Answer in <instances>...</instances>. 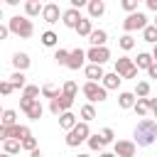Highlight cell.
<instances>
[{
    "label": "cell",
    "instance_id": "obj_50",
    "mask_svg": "<svg viewBox=\"0 0 157 157\" xmlns=\"http://www.w3.org/2000/svg\"><path fill=\"white\" fill-rule=\"evenodd\" d=\"M98 157H115V155H113V152H101Z\"/></svg>",
    "mask_w": 157,
    "mask_h": 157
},
{
    "label": "cell",
    "instance_id": "obj_16",
    "mask_svg": "<svg viewBox=\"0 0 157 157\" xmlns=\"http://www.w3.org/2000/svg\"><path fill=\"white\" fill-rule=\"evenodd\" d=\"M105 76V71H103V66H98V64H88L86 66V78L88 81H93V83H98L101 78Z\"/></svg>",
    "mask_w": 157,
    "mask_h": 157
},
{
    "label": "cell",
    "instance_id": "obj_5",
    "mask_svg": "<svg viewBox=\"0 0 157 157\" xmlns=\"http://www.w3.org/2000/svg\"><path fill=\"white\" fill-rule=\"evenodd\" d=\"M147 27V15L145 12H132V15H128L125 20H123V29H125V34H130V32H135V29H145Z\"/></svg>",
    "mask_w": 157,
    "mask_h": 157
},
{
    "label": "cell",
    "instance_id": "obj_13",
    "mask_svg": "<svg viewBox=\"0 0 157 157\" xmlns=\"http://www.w3.org/2000/svg\"><path fill=\"white\" fill-rule=\"evenodd\" d=\"M25 137H32V132H29V128L27 125H12V128H7V140H17V142H22Z\"/></svg>",
    "mask_w": 157,
    "mask_h": 157
},
{
    "label": "cell",
    "instance_id": "obj_54",
    "mask_svg": "<svg viewBox=\"0 0 157 157\" xmlns=\"http://www.w3.org/2000/svg\"><path fill=\"white\" fill-rule=\"evenodd\" d=\"M155 118H157V110H155ZM155 123H157V120H155Z\"/></svg>",
    "mask_w": 157,
    "mask_h": 157
},
{
    "label": "cell",
    "instance_id": "obj_37",
    "mask_svg": "<svg viewBox=\"0 0 157 157\" xmlns=\"http://www.w3.org/2000/svg\"><path fill=\"white\" fill-rule=\"evenodd\" d=\"M86 142H88V147H91V150H96V152H98V150H103V140H101V135H98V132H96V135L91 132Z\"/></svg>",
    "mask_w": 157,
    "mask_h": 157
},
{
    "label": "cell",
    "instance_id": "obj_6",
    "mask_svg": "<svg viewBox=\"0 0 157 157\" xmlns=\"http://www.w3.org/2000/svg\"><path fill=\"white\" fill-rule=\"evenodd\" d=\"M115 74H118L120 78H137V69H135V64H132L130 56L115 59Z\"/></svg>",
    "mask_w": 157,
    "mask_h": 157
},
{
    "label": "cell",
    "instance_id": "obj_20",
    "mask_svg": "<svg viewBox=\"0 0 157 157\" xmlns=\"http://www.w3.org/2000/svg\"><path fill=\"white\" fill-rule=\"evenodd\" d=\"M76 123H78V120H76V115H74L71 110H66V113H61V115H59V128H61V130H66V132H69Z\"/></svg>",
    "mask_w": 157,
    "mask_h": 157
},
{
    "label": "cell",
    "instance_id": "obj_18",
    "mask_svg": "<svg viewBox=\"0 0 157 157\" xmlns=\"http://www.w3.org/2000/svg\"><path fill=\"white\" fill-rule=\"evenodd\" d=\"M120 81H123V78L113 71V74H105V76L101 78V86H103L105 91H113V88H118V86H120Z\"/></svg>",
    "mask_w": 157,
    "mask_h": 157
},
{
    "label": "cell",
    "instance_id": "obj_45",
    "mask_svg": "<svg viewBox=\"0 0 157 157\" xmlns=\"http://www.w3.org/2000/svg\"><path fill=\"white\" fill-rule=\"evenodd\" d=\"M5 140H7V128L0 125V142H5Z\"/></svg>",
    "mask_w": 157,
    "mask_h": 157
},
{
    "label": "cell",
    "instance_id": "obj_53",
    "mask_svg": "<svg viewBox=\"0 0 157 157\" xmlns=\"http://www.w3.org/2000/svg\"><path fill=\"white\" fill-rule=\"evenodd\" d=\"M0 20H2V7H0Z\"/></svg>",
    "mask_w": 157,
    "mask_h": 157
},
{
    "label": "cell",
    "instance_id": "obj_1",
    "mask_svg": "<svg viewBox=\"0 0 157 157\" xmlns=\"http://www.w3.org/2000/svg\"><path fill=\"white\" fill-rule=\"evenodd\" d=\"M157 140V123L152 118H142L137 125H135V145L140 147H150L152 142Z\"/></svg>",
    "mask_w": 157,
    "mask_h": 157
},
{
    "label": "cell",
    "instance_id": "obj_14",
    "mask_svg": "<svg viewBox=\"0 0 157 157\" xmlns=\"http://www.w3.org/2000/svg\"><path fill=\"white\" fill-rule=\"evenodd\" d=\"M29 64H32V59H29V54H25V52H17L15 56H12V66H15V71H27L29 69Z\"/></svg>",
    "mask_w": 157,
    "mask_h": 157
},
{
    "label": "cell",
    "instance_id": "obj_35",
    "mask_svg": "<svg viewBox=\"0 0 157 157\" xmlns=\"http://www.w3.org/2000/svg\"><path fill=\"white\" fill-rule=\"evenodd\" d=\"M118 44H120V49H125V52H130V49L135 47V37H132V34H123V37L118 39Z\"/></svg>",
    "mask_w": 157,
    "mask_h": 157
},
{
    "label": "cell",
    "instance_id": "obj_7",
    "mask_svg": "<svg viewBox=\"0 0 157 157\" xmlns=\"http://www.w3.org/2000/svg\"><path fill=\"white\" fill-rule=\"evenodd\" d=\"M86 59H88L91 64L103 66V64L110 59V49H108V47H91V49L86 52Z\"/></svg>",
    "mask_w": 157,
    "mask_h": 157
},
{
    "label": "cell",
    "instance_id": "obj_40",
    "mask_svg": "<svg viewBox=\"0 0 157 157\" xmlns=\"http://www.w3.org/2000/svg\"><path fill=\"white\" fill-rule=\"evenodd\" d=\"M22 150H27V152H32V150H37V137H25L22 142Z\"/></svg>",
    "mask_w": 157,
    "mask_h": 157
},
{
    "label": "cell",
    "instance_id": "obj_28",
    "mask_svg": "<svg viewBox=\"0 0 157 157\" xmlns=\"http://www.w3.org/2000/svg\"><path fill=\"white\" fill-rule=\"evenodd\" d=\"M39 91H42V96H44V98H49V101H54V98H59V96H61V93H59V88H56V86H52V83H44Z\"/></svg>",
    "mask_w": 157,
    "mask_h": 157
},
{
    "label": "cell",
    "instance_id": "obj_33",
    "mask_svg": "<svg viewBox=\"0 0 157 157\" xmlns=\"http://www.w3.org/2000/svg\"><path fill=\"white\" fill-rule=\"evenodd\" d=\"M42 91H39V86H32V83H27L25 88H22V98H32V101H37V96H39Z\"/></svg>",
    "mask_w": 157,
    "mask_h": 157
},
{
    "label": "cell",
    "instance_id": "obj_2",
    "mask_svg": "<svg viewBox=\"0 0 157 157\" xmlns=\"http://www.w3.org/2000/svg\"><path fill=\"white\" fill-rule=\"evenodd\" d=\"M7 29H10V34H17V37H22V39H29V37L34 34V25H32V20H29V17H22V15L10 17Z\"/></svg>",
    "mask_w": 157,
    "mask_h": 157
},
{
    "label": "cell",
    "instance_id": "obj_3",
    "mask_svg": "<svg viewBox=\"0 0 157 157\" xmlns=\"http://www.w3.org/2000/svg\"><path fill=\"white\" fill-rule=\"evenodd\" d=\"M88 135H91V128H88V123H76L69 132H66V145L69 147H78L81 142H86L88 140Z\"/></svg>",
    "mask_w": 157,
    "mask_h": 157
},
{
    "label": "cell",
    "instance_id": "obj_17",
    "mask_svg": "<svg viewBox=\"0 0 157 157\" xmlns=\"http://www.w3.org/2000/svg\"><path fill=\"white\" fill-rule=\"evenodd\" d=\"M105 39H108V32H105V29H93V32L88 34L91 47H105Z\"/></svg>",
    "mask_w": 157,
    "mask_h": 157
},
{
    "label": "cell",
    "instance_id": "obj_15",
    "mask_svg": "<svg viewBox=\"0 0 157 157\" xmlns=\"http://www.w3.org/2000/svg\"><path fill=\"white\" fill-rule=\"evenodd\" d=\"M86 7H88V20L101 17V15L105 12V2H103V0H88V2H86Z\"/></svg>",
    "mask_w": 157,
    "mask_h": 157
},
{
    "label": "cell",
    "instance_id": "obj_10",
    "mask_svg": "<svg viewBox=\"0 0 157 157\" xmlns=\"http://www.w3.org/2000/svg\"><path fill=\"white\" fill-rule=\"evenodd\" d=\"M59 17H61V10H59L56 2H47V5L42 7V20H44V22L54 25V22H59Z\"/></svg>",
    "mask_w": 157,
    "mask_h": 157
},
{
    "label": "cell",
    "instance_id": "obj_51",
    "mask_svg": "<svg viewBox=\"0 0 157 157\" xmlns=\"http://www.w3.org/2000/svg\"><path fill=\"white\" fill-rule=\"evenodd\" d=\"M0 157H12V155H5V152H2V155H0Z\"/></svg>",
    "mask_w": 157,
    "mask_h": 157
},
{
    "label": "cell",
    "instance_id": "obj_4",
    "mask_svg": "<svg viewBox=\"0 0 157 157\" xmlns=\"http://www.w3.org/2000/svg\"><path fill=\"white\" fill-rule=\"evenodd\" d=\"M81 93L88 98V103H101V101H105V96H108V91L101 86V83H93V81H86L83 86H81Z\"/></svg>",
    "mask_w": 157,
    "mask_h": 157
},
{
    "label": "cell",
    "instance_id": "obj_52",
    "mask_svg": "<svg viewBox=\"0 0 157 157\" xmlns=\"http://www.w3.org/2000/svg\"><path fill=\"white\" fill-rule=\"evenodd\" d=\"M76 157H91V155H76Z\"/></svg>",
    "mask_w": 157,
    "mask_h": 157
},
{
    "label": "cell",
    "instance_id": "obj_41",
    "mask_svg": "<svg viewBox=\"0 0 157 157\" xmlns=\"http://www.w3.org/2000/svg\"><path fill=\"white\" fill-rule=\"evenodd\" d=\"M120 5H123V10H128L130 15H132V12H137V0H123Z\"/></svg>",
    "mask_w": 157,
    "mask_h": 157
},
{
    "label": "cell",
    "instance_id": "obj_26",
    "mask_svg": "<svg viewBox=\"0 0 157 157\" xmlns=\"http://www.w3.org/2000/svg\"><path fill=\"white\" fill-rule=\"evenodd\" d=\"M0 125H5V128L17 125V113H15V110H2V115H0Z\"/></svg>",
    "mask_w": 157,
    "mask_h": 157
},
{
    "label": "cell",
    "instance_id": "obj_38",
    "mask_svg": "<svg viewBox=\"0 0 157 157\" xmlns=\"http://www.w3.org/2000/svg\"><path fill=\"white\" fill-rule=\"evenodd\" d=\"M54 61H56L59 66H66V61H69V52H66V49H56V52H54Z\"/></svg>",
    "mask_w": 157,
    "mask_h": 157
},
{
    "label": "cell",
    "instance_id": "obj_46",
    "mask_svg": "<svg viewBox=\"0 0 157 157\" xmlns=\"http://www.w3.org/2000/svg\"><path fill=\"white\" fill-rule=\"evenodd\" d=\"M147 105H150V110H157V98H147Z\"/></svg>",
    "mask_w": 157,
    "mask_h": 157
},
{
    "label": "cell",
    "instance_id": "obj_12",
    "mask_svg": "<svg viewBox=\"0 0 157 157\" xmlns=\"http://www.w3.org/2000/svg\"><path fill=\"white\" fill-rule=\"evenodd\" d=\"M61 22H64V27L76 29V25L81 22V12H78V10H74V7H69V10H64V12H61Z\"/></svg>",
    "mask_w": 157,
    "mask_h": 157
},
{
    "label": "cell",
    "instance_id": "obj_47",
    "mask_svg": "<svg viewBox=\"0 0 157 157\" xmlns=\"http://www.w3.org/2000/svg\"><path fill=\"white\" fill-rule=\"evenodd\" d=\"M147 7H150L152 12H157V0H147Z\"/></svg>",
    "mask_w": 157,
    "mask_h": 157
},
{
    "label": "cell",
    "instance_id": "obj_49",
    "mask_svg": "<svg viewBox=\"0 0 157 157\" xmlns=\"http://www.w3.org/2000/svg\"><path fill=\"white\" fill-rule=\"evenodd\" d=\"M152 61L157 64V44H155V49H152Z\"/></svg>",
    "mask_w": 157,
    "mask_h": 157
},
{
    "label": "cell",
    "instance_id": "obj_42",
    "mask_svg": "<svg viewBox=\"0 0 157 157\" xmlns=\"http://www.w3.org/2000/svg\"><path fill=\"white\" fill-rule=\"evenodd\" d=\"M15 88H12V83L10 81H0V96H10Z\"/></svg>",
    "mask_w": 157,
    "mask_h": 157
},
{
    "label": "cell",
    "instance_id": "obj_8",
    "mask_svg": "<svg viewBox=\"0 0 157 157\" xmlns=\"http://www.w3.org/2000/svg\"><path fill=\"white\" fill-rule=\"evenodd\" d=\"M135 150H137V145L132 140H118L113 145V155L115 157H135Z\"/></svg>",
    "mask_w": 157,
    "mask_h": 157
},
{
    "label": "cell",
    "instance_id": "obj_48",
    "mask_svg": "<svg viewBox=\"0 0 157 157\" xmlns=\"http://www.w3.org/2000/svg\"><path fill=\"white\" fill-rule=\"evenodd\" d=\"M29 157H42V152H39V150H32V152H29Z\"/></svg>",
    "mask_w": 157,
    "mask_h": 157
},
{
    "label": "cell",
    "instance_id": "obj_24",
    "mask_svg": "<svg viewBox=\"0 0 157 157\" xmlns=\"http://www.w3.org/2000/svg\"><path fill=\"white\" fill-rule=\"evenodd\" d=\"M76 32H78V37H88V34L93 32V25H91V20H88V17H81V22L76 25Z\"/></svg>",
    "mask_w": 157,
    "mask_h": 157
},
{
    "label": "cell",
    "instance_id": "obj_23",
    "mask_svg": "<svg viewBox=\"0 0 157 157\" xmlns=\"http://www.w3.org/2000/svg\"><path fill=\"white\" fill-rule=\"evenodd\" d=\"M135 101H137V98H135L130 91H123V93L118 96V105H120V108H125V110H128V108H132V105H135Z\"/></svg>",
    "mask_w": 157,
    "mask_h": 157
},
{
    "label": "cell",
    "instance_id": "obj_27",
    "mask_svg": "<svg viewBox=\"0 0 157 157\" xmlns=\"http://www.w3.org/2000/svg\"><path fill=\"white\" fill-rule=\"evenodd\" d=\"M132 96H135V98H147V96H150V83H147V81H137Z\"/></svg>",
    "mask_w": 157,
    "mask_h": 157
},
{
    "label": "cell",
    "instance_id": "obj_32",
    "mask_svg": "<svg viewBox=\"0 0 157 157\" xmlns=\"http://www.w3.org/2000/svg\"><path fill=\"white\" fill-rule=\"evenodd\" d=\"M27 76L22 74V71H15L12 76H10V83H12V88H25L27 86V81H25Z\"/></svg>",
    "mask_w": 157,
    "mask_h": 157
},
{
    "label": "cell",
    "instance_id": "obj_9",
    "mask_svg": "<svg viewBox=\"0 0 157 157\" xmlns=\"http://www.w3.org/2000/svg\"><path fill=\"white\" fill-rule=\"evenodd\" d=\"M71 105H74V98H69V96H59V98H54L52 103H49V110L54 113V115H61V113H66V110H71Z\"/></svg>",
    "mask_w": 157,
    "mask_h": 157
},
{
    "label": "cell",
    "instance_id": "obj_30",
    "mask_svg": "<svg viewBox=\"0 0 157 157\" xmlns=\"http://www.w3.org/2000/svg\"><path fill=\"white\" fill-rule=\"evenodd\" d=\"M142 39L150 42V44H157V27H155V25H147V27L142 29Z\"/></svg>",
    "mask_w": 157,
    "mask_h": 157
},
{
    "label": "cell",
    "instance_id": "obj_25",
    "mask_svg": "<svg viewBox=\"0 0 157 157\" xmlns=\"http://www.w3.org/2000/svg\"><path fill=\"white\" fill-rule=\"evenodd\" d=\"M78 115H81V120H83V123H91V120L96 118V108H93V103H86V105H81Z\"/></svg>",
    "mask_w": 157,
    "mask_h": 157
},
{
    "label": "cell",
    "instance_id": "obj_43",
    "mask_svg": "<svg viewBox=\"0 0 157 157\" xmlns=\"http://www.w3.org/2000/svg\"><path fill=\"white\" fill-rule=\"evenodd\" d=\"M147 76H150V78H157V64H155V61H152V66L147 69Z\"/></svg>",
    "mask_w": 157,
    "mask_h": 157
},
{
    "label": "cell",
    "instance_id": "obj_19",
    "mask_svg": "<svg viewBox=\"0 0 157 157\" xmlns=\"http://www.w3.org/2000/svg\"><path fill=\"white\" fill-rule=\"evenodd\" d=\"M25 113H27V118H29V120H39V118H42V113H44V108H42L39 98H37V101H32V103L25 108Z\"/></svg>",
    "mask_w": 157,
    "mask_h": 157
},
{
    "label": "cell",
    "instance_id": "obj_11",
    "mask_svg": "<svg viewBox=\"0 0 157 157\" xmlns=\"http://www.w3.org/2000/svg\"><path fill=\"white\" fill-rule=\"evenodd\" d=\"M83 64H86V52H83V49H78V47H76V49H71V52H69V61H66V66H69V69H74V71H78Z\"/></svg>",
    "mask_w": 157,
    "mask_h": 157
},
{
    "label": "cell",
    "instance_id": "obj_21",
    "mask_svg": "<svg viewBox=\"0 0 157 157\" xmlns=\"http://www.w3.org/2000/svg\"><path fill=\"white\" fill-rule=\"evenodd\" d=\"M132 64H135V69H137V71H140V69H150V66H152V54L140 52V54H137V59H135Z\"/></svg>",
    "mask_w": 157,
    "mask_h": 157
},
{
    "label": "cell",
    "instance_id": "obj_34",
    "mask_svg": "<svg viewBox=\"0 0 157 157\" xmlns=\"http://www.w3.org/2000/svg\"><path fill=\"white\" fill-rule=\"evenodd\" d=\"M2 147H5V155H17V152L22 150V145H20L17 140H5Z\"/></svg>",
    "mask_w": 157,
    "mask_h": 157
},
{
    "label": "cell",
    "instance_id": "obj_56",
    "mask_svg": "<svg viewBox=\"0 0 157 157\" xmlns=\"http://www.w3.org/2000/svg\"><path fill=\"white\" fill-rule=\"evenodd\" d=\"M0 115H2V110H0Z\"/></svg>",
    "mask_w": 157,
    "mask_h": 157
},
{
    "label": "cell",
    "instance_id": "obj_22",
    "mask_svg": "<svg viewBox=\"0 0 157 157\" xmlns=\"http://www.w3.org/2000/svg\"><path fill=\"white\" fill-rule=\"evenodd\" d=\"M42 2L39 0H27L25 2V12H27V17H34V15H42Z\"/></svg>",
    "mask_w": 157,
    "mask_h": 157
},
{
    "label": "cell",
    "instance_id": "obj_36",
    "mask_svg": "<svg viewBox=\"0 0 157 157\" xmlns=\"http://www.w3.org/2000/svg\"><path fill=\"white\" fill-rule=\"evenodd\" d=\"M61 93H64V96H69V98H76V93H78V86H76L74 81H66V83L61 86Z\"/></svg>",
    "mask_w": 157,
    "mask_h": 157
},
{
    "label": "cell",
    "instance_id": "obj_55",
    "mask_svg": "<svg viewBox=\"0 0 157 157\" xmlns=\"http://www.w3.org/2000/svg\"><path fill=\"white\" fill-rule=\"evenodd\" d=\"M152 25H155V27H157V20H155V22H152Z\"/></svg>",
    "mask_w": 157,
    "mask_h": 157
},
{
    "label": "cell",
    "instance_id": "obj_31",
    "mask_svg": "<svg viewBox=\"0 0 157 157\" xmlns=\"http://www.w3.org/2000/svg\"><path fill=\"white\" fill-rule=\"evenodd\" d=\"M56 42H59L56 32H52V29L42 32V44H44V47H56Z\"/></svg>",
    "mask_w": 157,
    "mask_h": 157
},
{
    "label": "cell",
    "instance_id": "obj_44",
    "mask_svg": "<svg viewBox=\"0 0 157 157\" xmlns=\"http://www.w3.org/2000/svg\"><path fill=\"white\" fill-rule=\"evenodd\" d=\"M7 34H10L7 25H0V42H2V39H7Z\"/></svg>",
    "mask_w": 157,
    "mask_h": 157
},
{
    "label": "cell",
    "instance_id": "obj_39",
    "mask_svg": "<svg viewBox=\"0 0 157 157\" xmlns=\"http://www.w3.org/2000/svg\"><path fill=\"white\" fill-rule=\"evenodd\" d=\"M101 140H103V145H108V142H113V137H115V132H113V128H103L101 132Z\"/></svg>",
    "mask_w": 157,
    "mask_h": 157
},
{
    "label": "cell",
    "instance_id": "obj_29",
    "mask_svg": "<svg viewBox=\"0 0 157 157\" xmlns=\"http://www.w3.org/2000/svg\"><path fill=\"white\" fill-rule=\"evenodd\" d=\"M132 110L140 115V118H145L147 113H150V105H147V98H137L135 101V105H132Z\"/></svg>",
    "mask_w": 157,
    "mask_h": 157
}]
</instances>
